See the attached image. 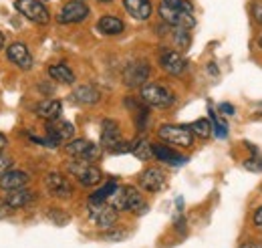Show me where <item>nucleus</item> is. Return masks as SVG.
<instances>
[{
	"label": "nucleus",
	"instance_id": "9b49d317",
	"mask_svg": "<svg viewBox=\"0 0 262 248\" xmlns=\"http://www.w3.org/2000/svg\"><path fill=\"white\" fill-rule=\"evenodd\" d=\"M149 75H151V69L147 63H131L123 71V83L131 89L143 87L145 81L149 79Z\"/></svg>",
	"mask_w": 262,
	"mask_h": 248
},
{
	"label": "nucleus",
	"instance_id": "58836bf2",
	"mask_svg": "<svg viewBox=\"0 0 262 248\" xmlns=\"http://www.w3.org/2000/svg\"><path fill=\"white\" fill-rule=\"evenodd\" d=\"M99 2H111V0H99Z\"/></svg>",
	"mask_w": 262,
	"mask_h": 248
},
{
	"label": "nucleus",
	"instance_id": "39448f33",
	"mask_svg": "<svg viewBox=\"0 0 262 248\" xmlns=\"http://www.w3.org/2000/svg\"><path fill=\"white\" fill-rule=\"evenodd\" d=\"M141 101L149 107H160V109H165V107H171L173 101H176V95L171 93L167 87L164 85H158V83H145L141 87Z\"/></svg>",
	"mask_w": 262,
	"mask_h": 248
},
{
	"label": "nucleus",
	"instance_id": "b1692460",
	"mask_svg": "<svg viewBox=\"0 0 262 248\" xmlns=\"http://www.w3.org/2000/svg\"><path fill=\"white\" fill-rule=\"evenodd\" d=\"M49 75H51L53 81H59V83H65V85L75 83V73L71 71V67H67L65 63L51 65V67H49Z\"/></svg>",
	"mask_w": 262,
	"mask_h": 248
},
{
	"label": "nucleus",
	"instance_id": "7c9ffc66",
	"mask_svg": "<svg viewBox=\"0 0 262 248\" xmlns=\"http://www.w3.org/2000/svg\"><path fill=\"white\" fill-rule=\"evenodd\" d=\"M252 16H254V23L262 27V0H258V2L252 6Z\"/></svg>",
	"mask_w": 262,
	"mask_h": 248
},
{
	"label": "nucleus",
	"instance_id": "f257e3e1",
	"mask_svg": "<svg viewBox=\"0 0 262 248\" xmlns=\"http://www.w3.org/2000/svg\"><path fill=\"white\" fill-rule=\"evenodd\" d=\"M160 16L173 29H192L196 25L194 8L188 0H162L160 4Z\"/></svg>",
	"mask_w": 262,
	"mask_h": 248
},
{
	"label": "nucleus",
	"instance_id": "f3484780",
	"mask_svg": "<svg viewBox=\"0 0 262 248\" xmlns=\"http://www.w3.org/2000/svg\"><path fill=\"white\" fill-rule=\"evenodd\" d=\"M36 115L40 119H47V121H55L61 117V111H63V103L59 99H45L36 105Z\"/></svg>",
	"mask_w": 262,
	"mask_h": 248
},
{
	"label": "nucleus",
	"instance_id": "6ab92c4d",
	"mask_svg": "<svg viewBox=\"0 0 262 248\" xmlns=\"http://www.w3.org/2000/svg\"><path fill=\"white\" fill-rule=\"evenodd\" d=\"M123 6L135 20H147L154 12V6L149 0H123Z\"/></svg>",
	"mask_w": 262,
	"mask_h": 248
},
{
	"label": "nucleus",
	"instance_id": "ddd939ff",
	"mask_svg": "<svg viewBox=\"0 0 262 248\" xmlns=\"http://www.w3.org/2000/svg\"><path fill=\"white\" fill-rule=\"evenodd\" d=\"M75 135V127L69 121H61V119H55V121H49L47 123V137L59 146V143H65V141H71Z\"/></svg>",
	"mask_w": 262,
	"mask_h": 248
},
{
	"label": "nucleus",
	"instance_id": "f8f14e48",
	"mask_svg": "<svg viewBox=\"0 0 262 248\" xmlns=\"http://www.w3.org/2000/svg\"><path fill=\"white\" fill-rule=\"evenodd\" d=\"M160 65L167 75H182L188 67L186 59L182 57V53L173 51V49H165L160 53Z\"/></svg>",
	"mask_w": 262,
	"mask_h": 248
},
{
	"label": "nucleus",
	"instance_id": "4468645a",
	"mask_svg": "<svg viewBox=\"0 0 262 248\" xmlns=\"http://www.w3.org/2000/svg\"><path fill=\"white\" fill-rule=\"evenodd\" d=\"M45 186H47V190H49V194L55 196V198H69V196L73 194L71 182L67 180L63 174H59V172H51V174H47V178H45Z\"/></svg>",
	"mask_w": 262,
	"mask_h": 248
},
{
	"label": "nucleus",
	"instance_id": "bb28decb",
	"mask_svg": "<svg viewBox=\"0 0 262 248\" xmlns=\"http://www.w3.org/2000/svg\"><path fill=\"white\" fill-rule=\"evenodd\" d=\"M212 121L210 119H196L194 123L190 125V131L194 133V135H198V137H202V139H206V137H210L212 135Z\"/></svg>",
	"mask_w": 262,
	"mask_h": 248
},
{
	"label": "nucleus",
	"instance_id": "2eb2a0df",
	"mask_svg": "<svg viewBox=\"0 0 262 248\" xmlns=\"http://www.w3.org/2000/svg\"><path fill=\"white\" fill-rule=\"evenodd\" d=\"M139 186L145 192H160L165 186V174L160 168H147L139 174Z\"/></svg>",
	"mask_w": 262,
	"mask_h": 248
},
{
	"label": "nucleus",
	"instance_id": "dca6fc26",
	"mask_svg": "<svg viewBox=\"0 0 262 248\" xmlns=\"http://www.w3.org/2000/svg\"><path fill=\"white\" fill-rule=\"evenodd\" d=\"M6 55H8L10 61L14 63L18 69H23V71H29L33 67V55H31L29 47L23 45V43H12L6 49Z\"/></svg>",
	"mask_w": 262,
	"mask_h": 248
},
{
	"label": "nucleus",
	"instance_id": "a211bd4d",
	"mask_svg": "<svg viewBox=\"0 0 262 248\" xmlns=\"http://www.w3.org/2000/svg\"><path fill=\"white\" fill-rule=\"evenodd\" d=\"M29 184V176L25 172H14L8 170L6 174L0 176V190L2 192H12V190H20Z\"/></svg>",
	"mask_w": 262,
	"mask_h": 248
},
{
	"label": "nucleus",
	"instance_id": "2f4dec72",
	"mask_svg": "<svg viewBox=\"0 0 262 248\" xmlns=\"http://www.w3.org/2000/svg\"><path fill=\"white\" fill-rule=\"evenodd\" d=\"M12 212V208L8 206V202L6 200H0V218H4L6 214H10Z\"/></svg>",
	"mask_w": 262,
	"mask_h": 248
},
{
	"label": "nucleus",
	"instance_id": "cd10ccee",
	"mask_svg": "<svg viewBox=\"0 0 262 248\" xmlns=\"http://www.w3.org/2000/svg\"><path fill=\"white\" fill-rule=\"evenodd\" d=\"M173 40H176L178 49H188L190 47V32H188V29H176Z\"/></svg>",
	"mask_w": 262,
	"mask_h": 248
},
{
	"label": "nucleus",
	"instance_id": "c85d7f7f",
	"mask_svg": "<svg viewBox=\"0 0 262 248\" xmlns=\"http://www.w3.org/2000/svg\"><path fill=\"white\" fill-rule=\"evenodd\" d=\"M244 168L250 172H262V159L260 157H248L244 161Z\"/></svg>",
	"mask_w": 262,
	"mask_h": 248
},
{
	"label": "nucleus",
	"instance_id": "f704fd0d",
	"mask_svg": "<svg viewBox=\"0 0 262 248\" xmlns=\"http://www.w3.org/2000/svg\"><path fill=\"white\" fill-rule=\"evenodd\" d=\"M240 248H262V242H244Z\"/></svg>",
	"mask_w": 262,
	"mask_h": 248
},
{
	"label": "nucleus",
	"instance_id": "4c0bfd02",
	"mask_svg": "<svg viewBox=\"0 0 262 248\" xmlns=\"http://www.w3.org/2000/svg\"><path fill=\"white\" fill-rule=\"evenodd\" d=\"M258 45H260V49H262V36L258 38Z\"/></svg>",
	"mask_w": 262,
	"mask_h": 248
},
{
	"label": "nucleus",
	"instance_id": "c9c22d12",
	"mask_svg": "<svg viewBox=\"0 0 262 248\" xmlns=\"http://www.w3.org/2000/svg\"><path fill=\"white\" fill-rule=\"evenodd\" d=\"M6 146H8V141H6V135H2V133H0V154H2V150H4Z\"/></svg>",
	"mask_w": 262,
	"mask_h": 248
},
{
	"label": "nucleus",
	"instance_id": "a878e982",
	"mask_svg": "<svg viewBox=\"0 0 262 248\" xmlns=\"http://www.w3.org/2000/svg\"><path fill=\"white\" fill-rule=\"evenodd\" d=\"M115 190H117V182H115V180L107 182L103 188H99L95 194H91L89 204H103V202H107V200H109V196H111Z\"/></svg>",
	"mask_w": 262,
	"mask_h": 248
},
{
	"label": "nucleus",
	"instance_id": "f03ea898",
	"mask_svg": "<svg viewBox=\"0 0 262 248\" xmlns=\"http://www.w3.org/2000/svg\"><path fill=\"white\" fill-rule=\"evenodd\" d=\"M109 206H113L117 212H133V214H141L147 210L145 200L141 198V194L133 186H117V190L109 196L107 200Z\"/></svg>",
	"mask_w": 262,
	"mask_h": 248
},
{
	"label": "nucleus",
	"instance_id": "5701e85b",
	"mask_svg": "<svg viewBox=\"0 0 262 248\" xmlns=\"http://www.w3.org/2000/svg\"><path fill=\"white\" fill-rule=\"evenodd\" d=\"M33 192L31 190H27V188H20V190H12V192H8V196L4 198L6 202H8V206L12 208V210H16V208H25V206H29L31 202H33Z\"/></svg>",
	"mask_w": 262,
	"mask_h": 248
},
{
	"label": "nucleus",
	"instance_id": "20e7f679",
	"mask_svg": "<svg viewBox=\"0 0 262 248\" xmlns=\"http://www.w3.org/2000/svg\"><path fill=\"white\" fill-rule=\"evenodd\" d=\"M69 172L73 178H77V182L81 186H97L99 182L103 180V172L99 170L95 163L87 161V159H75V161H69Z\"/></svg>",
	"mask_w": 262,
	"mask_h": 248
},
{
	"label": "nucleus",
	"instance_id": "423d86ee",
	"mask_svg": "<svg viewBox=\"0 0 262 248\" xmlns=\"http://www.w3.org/2000/svg\"><path fill=\"white\" fill-rule=\"evenodd\" d=\"M158 135L162 141L169 146H178V148L194 146V133L190 131V127H184V125H162L158 129Z\"/></svg>",
	"mask_w": 262,
	"mask_h": 248
},
{
	"label": "nucleus",
	"instance_id": "7ed1b4c3",
	"mask_svg": "<svg viewBox=\"0 0 262 248\" xmlns=\"http://www.w3.org/2000/svg\"><path fill=\"white\" fill-rule=\"evenodd\" d=\"M101 146L111 154H125L131 152V143L123 141L121 129L115 119H105L101 123Z\"/></svg>",
	"mask_w": 262,
	"mask_h": 248
},
{
	"label": "nucleus",
	"instance_id": "aec40b11",
	"mask_svg": "<svg viewBox=\"0 0 262 248\" xmlns=\"http://www.w3.org/2000/svg\"><path fill=\"white\" fill-rule=\"evenodd\" d=\"M123 29H125L123 20L113 16V14H105L97 20V31L105 36H117V34L123 32Z\"/></svg>",
	"mask_w": 262,
	"mask_h": 248
},
{
	"label": "nucleus",
	"instance_id": "72a5a7b5",
	"mask_svg": "<svg viewBox=\"0 0 262 248\" xmlns=\"http://www.w3.org/2000/svg\"><path fill=\"white\" fill-rule=\"evenodd\" d=\"M220 111H224L226 115H232V113H234V107H232L230 103H222V105H220Z\"/></svg>",
	"mask_w": 262,
	"mask_h": 248
},
{
	"label": "nucleus",
	"instance_id": "4be33fe9",
	"mask_svg": "<svg viewBox=\"0 0 262 248\" xmlns=\"http://www.w3.org/2000/svg\"><path fill=\"white\" fill-rule=\"evenodd\" d=\"M73 99L81 105H95L99 99H101V93H99L97 87L93 85H81L73 91Z\"/></svg>",
	"mask_w": 262,
	"mask_h": 248
},
{
	"label": "nucleus",
	"instance_id": "412c9836",
	"mask_svg": "<svg viewBox=\"0 0 262 248\" xmlns=\"http://www.w3.org/2000/svg\"><path fill=\"white\" fill-rule=\"evenodd\" d=\"M151 150H154V157H158L160 161L169 163V166H182V163L188 161L184 155H180L178 152H173L171 148L162 146V143H151Z\"/></svg>",
	"mask_w": 262,
	"mask_h": 248
},
{
	"label": "nucleus",
	"instance_id": "393cba45",
	"mask_svg": "<svg viewBox=\"0 0 262 248\" xmlns=\"http://www.w3.org/2000/svg\"><path fill=\"white\" fill-rule=\"evenodd\" d=\"M131 154L141 161H147V159L154 157V150H151V143L147 139H137V141L131 143Z\"/></svg>",
	"mask_w": 262,
	"mask_h": 248
},
{
	"label": "nucleus",
	"instance_id": "0eeeda50",
	"mask_svg": "<svg viewBox=\"0 0 262 248\" xmlns=\"http://www.w3.org/2000/svg\"><path fill=\"white\" fill-rule=\"evenodd\" d=\"M14 8L34 25H49L51 14L40 0H14Z\"/></svg>",
	"mask_w": 262,
	"mask_h": 248
},
{
	"label": "nucleus",
	"instance_id": "9d476101",
	"mask_svg": "<svg viewBox=\"0 0 262 248\" xmlns=\"http://www.w3.org/2000/svg\"><path fill=\"white\" fill-rule=\"evenodd\" d=\"M67 154L71 155L73 159H87V161H93L97 159L101 150L99 146H95L93 141L89 139H73L67 143Z\"/></svg>",
	"mask_w": 262,
	"mask_h": 248
},
{
	"label": "nucleus",
	"instance_id": "c756f323",
	"mask_svg": "<svg viewBox=\"0 0 262 248\" xmlns=\"http://www.w3.org/2000/svg\"><path fill=\"white\" fill-rule=\"evenodd\" d=\"M14 166V161H12V157H8V155H2L0 154V176L2 174H6L10 168Z\"/></svg>",
	"mask_w": 262,
	"mask_h": 248
},
{
	"label": "nucleus",
	"instance_id": "6e6552de",
	"mask_svg": "<svg viewBox=\"0 0 262 248\" xmlns=\"http://www.w3.org/2000/svg\"><path fill=\"white\" fill-rule=\"evenodd\" d=\"M87 16H89V6L83 0H69L61 8L57 20L61 25H77V23H83Z\"/></svg>",
	"mask_w": 262,
	"mask_h": 248
},
{
	"label": "nucleus",
	"instance_id": "1a4fd4ad",
	"mask_svg": "<svg viewBox=\"0 0 262 248\" xmlns=\"http://www.w3.org/2000/svg\"><path fill=\"white\" fill-rule=\"evenodd\" d=\"M89 218L99 228H113L117 222V210L109 204H89Z\"/></svg>",
	"mask_w": 262,
	"mask_h": 248
},
{
	"label": "nucleus",
	"instance_id": "e433bc0d",
	"mask_svg": "<svg viewBox=\"0 0 262 248\" xmlns=\"http://www.w3.org/2000/svg\"><path fill=\"white\" fill-rule=\"evenodd\" d=\"M2 47H4V34L0 32V51H2Z\"/></svg>",
	"mask_w": 262,
	"mask_h": 248
},
{
	"label": "nucleus",
	"instance_id": "473e14b6",
	"mask_svg": "<svg viewBox=\"0 0 262 248\" xmlns=\"http://www.w3.org/2000/svg\"><path fill=\"white\" fill-rule=\"evenodd\" d=\"M254 226H256L258 230H262V206L254 212Z\"/></svg>",
	"mask_w": 262,
	"mask_h": 248
}]
</instances>
